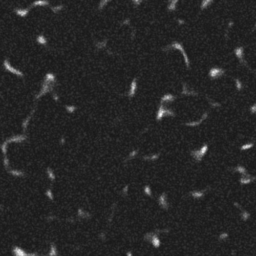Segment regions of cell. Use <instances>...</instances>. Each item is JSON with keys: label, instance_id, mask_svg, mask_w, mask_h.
<instances>
[{"label": "cell", "instance_id": "obj_16", "mask_svg": "<svg viewBox=\"0 0 256 256\" xmlns=\"http://www.w3.org/2000/svg\"><path fill=\"white\" fill-rule=\"evenodd\" d=\"M253 146H254V143H253V142H248V143H245V144H243V145H241L240 150L246 151V150H249V149L253 148Z\"/></svg>", "mask_w": 256, "mask_h": 256}, {"label": "cell", "instance_id": "obj_14", "mask_svg": "<svg viewBox=\"0 0 256 256\" xmlns=\"http://www.w3.org/2000/svg\"><path fill=\"white\" fill-rule=\"evenodd\" d=\"M150 236H151L150 240H151V242H152L153 245H154L155 247H159L161 243H160V240H159L157 235H155V234H150Z\"/></svg>", "mask_w": 256, "mask_h": 256}, {"label": "cell", "instance_id": "obj_5", "mask_svg": "<svg viewBox=\"0 0 256 256\" xmlns=\"http://www.w3.org/2000/svg\"><path fill=\"white\" fill-rule=\"evenodd\" d=\"M234 54L238 61L243 65H246V61L244 59V47L243 46H237L234 48Z\"/></svg>", "mask_w": 256, "mask_h": 256}, {"label": "cell", "instance_id": "obj_22", "mask_svg": "<svg viewBox=\"0 0 256 256\" xmlns=\"http://www.w3.org/2000/svg\"><path fill=\"white\" fill-rule=\"evenodd\" d=\"M144 191H145V193L147 194V195H149V196H151V195H152V193H151V189H150V187H149V186H145Z\"/></svg>", "mask_w": 256, "mask_h": 256}, {"label": "cell", "instance_id": "obj_11", "mask_svg": "<svg viewBox=\"0 0 256 256\" xmlns=\"http://www.w3.org/2000/svg\"><path fill=\"white\" fill-rule=\"evenodd\" d=\"M235 172H238L239 174L241 176H244V175H247V169L245 168L244 166H242V165H237L236 167H234L233 169Z\"/></svg>", "mask_w": 256, "mask_h": 256}, {"label": "cell", "instance_id": "obj_19", "mask_svg": "<svg viewBox=\"0 0 256 256\" xmlns=\"http://www.w3.org/2000/svg\"><path fill=\"white\" fill-rule=\"evenodd\" d=\"M228 237H229V234L227 233V232H221V233L219 234V236H218V239H219L220 241H223V240H226Z\"/></svg>", "mask_w": 256, "mask_h": 256}, {"label": "cell", "instance_id": "obj_10", "mask_svg": "<svg viewBox=\"0 0 256 256\" xmlns=\"http://www.w3.org/2000/svg\"><path fill=\"white\" fill-rule=\"evenodd\" d=\"M159 205L164 208V209H167L169 207V204H168V201H167V196L166 193H162L160 196H159Z\"/></svg>", "mask_w": 256, "mask_h": 256}, {"label": "cell", "instance_id": "obj_3", "mask_svg": "<svg viewBox=\"0 0 256 256\" xmlns=\"http://www.w3.org/2000/svg\"><path fill=\"white\" fill-rule=\"evenodd\" d=\"M165 116H171V117L175 116V112H173L171 109L165 108L163 106V104H161L157 112V120H161L162 118Z\"/></svg>", "mask_w": 256, "mask_h": 256}, {"label": "cell", "instance_id": "obj_21", "mask_svg": "<svg viewBox=\"0 0 256 256\" xmlns=\"http://www.w3.org/2000/svg\"><path fill=\"white\" fill-rule=\"evenodd\" d=\"M210 106H211L212 108H218L221 106L220 103H218V102H213V101H210Z\"/></svg>", "mask_w": 256, "mask_h": 256}, {"label": "cell", "instance_id": "obj_20", "mask_svg": "<svg viewBox=\"0 0 256 256\" xmlns=\"http://www.w3.org/2000/svg\"><path fill=\"white\" fill-rule=\"evenodd\" d=\"M249 111L251 114H256V103H253L249 108Z\"/></svg>", "mask_w": 256, "mask_h": 256}, {"label": "cell", "instance_id": "obj_24", "mask_svg": "<svg viewBox=\"0 0 256 256\" xmlns=\"http://www.w3.org/2000/svg\"><path fill=\"white\" fill-rule=\"evenodd\" d=\"M177 22L179 23L180 25H183V24H185V21L183 20V19H178V20H177Z\"/></svg>", "mask_w": 256, "mask_h": 256}, {"label": "cell", "instance_id": "obj_23", "mask_svg": "<svg viewBox=\"0 0 256 256\" xmlns=\"http://www.w3.org/2000/svg\"><path fill=\"white\" fill-rule=\"evenodd\" d=\"M233 25H234V22H233V21H232V20H230L229 22H228V25H227V27H228V29H230V28H231V27L233 26Z\"/></svg>", "mask_w": 256, "mask_h": 256}, {"label": "cell", "instance_id": "obj_4", "mask_svg": "<svg viewBox=\"0 0 256 256\" xmlns=\"http://www.w3.org/2000/svg\"><path fill=\"white\" fill-rule=\"evenodd\" d=\"M225 74V70L222 69L220 67H212L209 72H208V75L211 79H218L221 76H223Z\"/></svg>", "mask_w": 256, "mask_h": 256}, {"label": "cell", "instance_id": "obj_8", "mask_svg": "<svg viewBox=\"0 0 256 256\" xmlns=\"http://www.w3.org/2000/svg\"><path fill=\"white\" fill-rule=\"evenodd\" d=\"M254 180H255L254 179V176H251V175H249V174H247V175L241 176V178L239 179V182H240V184L246 185V184H250V183H252Z\"/></svg>", "mask_w": 256, "mask_h": 256}, {"label": "cell", "instance_id": "obj_2", "mask_svg": "<svg viewBox=\"0 0 256 256\" xmlns=\"http://www.w3.org/2000/svg\"><path fill=\"white\" fill-rule=\"evenodd\" d=\"M167 49H175V50H178V51H180V52H181V54L183 55V58H184V62H185V65H186V67H187V68L190 67V60H189L188 55H187L186 51L184 50V47H183V45L181 44L180 42L174 41L173 43H171L169 47H167Z\"/></svg>", "mask_w": 256, "mask_h": 256}, {"label": "cell", "instance_id": "obj_9", "mask_svg": "<svg viewBox=\"0 0 256 256\" xmlns=\"http://www.w3.org/2000/svg\"><path fill=\"white\" fill-rule=\"evenodd\" d=\"M205 191L206 190H194V191H191L189 195L194 199H201V198L204 197Z\"/></svg>", "mask_w": 256, "mask_h": 256}, {"label": "cell", "instance_id": "obj_7", "mask_svg": "<svg viewBox=\"0 0 256 256\" xmlns=\"http://www.w3.org/2000/svg\"><path fill=\"white\" fill-rule=\"evenodd\" d=\"M181 94L184 95V96H197L198 93L194 90H190L188 88V86L186 83H183L182 84V92Z\"/></svg>", "mask_w": 256, "mask_h": 256}, {"label": "cell", "instance_id": "obj_15", "mask_svg": "<svg viewBox=\"0 0 256 256\" xmlns=\"http://www.w3.org/2000/svg\"><path fill=\"white\" fill-rule=\"evenodd\" d=\"M241 210V214H240V218L242 221H247L249 218H250V213L247 211V210H244L243 208L240 209Z\"/></svg>", "mask_w": 256, "mask_h": 256}, {"label": "cell", "instance_id": "obj_25", "mask_svg": "<svg viewBox=\"0 0 256 256\" xmlns=\"http://www.w3.org/2000/svg\"><path fill=\"white\" fill-rule=\"evenodd\" d=\"M254 179H255V180H256V176H254Z\"/></svg>", "mask_w": 256, "mask_h": 256}, {"label": "cell", "instance_id": "obj_1", "mask_svg": "<svg viewBox=\"0 0 256 256\" xmlns=\"http://www.w3.org/2000/svg\"><path fill=\"white\" fill-rule=\"evenodd\" d=\"M207 151H208V144L204 143L200 148L192 150V151L190 152V155L194 158V160H195L196 162H200V161H202L203 157L206 155Z\"/></svg>", "mask_w": 256, "mask_h": 256}, {"label": "cell", "instance_id": "obj_6", "mask_svg": "<svg viewBox=\"0 0 256 256\" xmlns=\"http://www.w3.org/2000/svg\"><path fill=\"white\" fill-rule=\"evenodd\" d=\"M207 117H208V111H205V112L202 114V116H201V118L200 119H198V120H196V121H190V122H186L184 125L185 126H188V127H196V126L200 125L201 123H202L205 119H206Z\"/></svg>", "mask_w": 256, "mask_h": 256}, {"label": "cell", "instance_id": "obj_18", "mask_svg": "<svg viewBox=\"0 0 256 256\" xmlns=\"http://www.w3.org/2000/svg\"><path fill=\"white\" fill-rule=\"evenodd\" d=\"M179 0H170V3L168 5V9L170 11H174L176 10V6H177V3H178Z\"/></svg>", "mask_w": 256, "mask_h": 256}, {"label": "cell", "instance_id": "obj_17", "mask_svg": "<svg viewBox=\"0 0 256 256\" xmlns=\"http://www.w3.org/2000/svg\"><path fill=\"white\" fill-rule=\"evenodd\" d=\"M234 82H235V87H236L237 91H242V90H243V83L241 82V80H240V79H238V78H235V79H234Z\"/></svg>", "mask_w": 256, "mask_h": 256}, {"label": "cell", "instance_id": "obj_13", "mask_svg": "<svg viewBox=\"0 0 256 256\" xmlns=\"http://www.w3.org/2000/svg\"><path fill=\"white\" fill-rule=\"evenodd\" d=\"M214 0H201V3H200V9L201 10H205L208 7H210L211 4L213 3Z\"/></svg>", "mask_w": 256, "mask_h": 256}, {"label": "cell", "instance_id": "obj_12", "mask_svg": "<svg viewBox=\"0 0 256 256\" xmlns=\"http://www.w3.org/2000/svg\"><path fill=\"white\" fill-rule=\"evenodd\" d=\"M174 100H175V96H174L173 94H170V93L165 94L164 96H162V98H161L162 102H168V103L173 102Z\"/></svg>", "mask_w": 256, "mask_h": 256}]
</instances>
